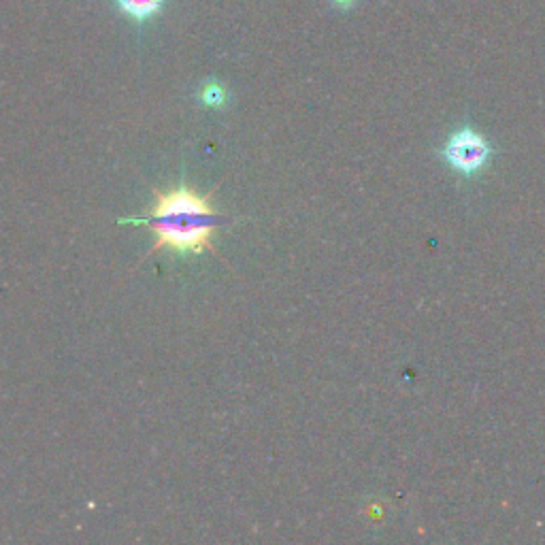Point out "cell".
<instances>
[{"mask_svg":"<svg viewBox=\"0 0 545 545\" xmlns=\"http://www.w3.org/2000/svg\"><path fill=\"white\" fill-rule=\"evenodd\" d=\"M213 194H216V188L207 194H198L186 184L173 186L171 190L154 188L152 211L143 218L122 220V224L147 226L152 230L154 245L147 256L169 250L171 254L179 256L211 252L213 256L222 258L213 247L211 237L222 224L233 220L211 209Z\"/></svg>","mask_w":545,"mask_h":545,"instance_id":"obj_1","label":"cell"},{"mask_svg":"<svg viewBox=\"0 0 545 545\" xmlns=\"http://www.w3.org/2000/svg\"><path fill=\"white\" fill-rule=\"evenodd\" d=\"M441 152L450 169L462 175H475L488 164L492 156V147L480 132H475L471 128H460L454 135L448 137Z\"/></svg>","mask_w":545,"mask_h":545,"instance_id":"obj_2","label":"cell"},{"mask_svg":"<svg viewBox=\"0 0 545 545\" xmlns=\"http://www.w3.org/2000/svg\"><path fill=\"white\" fill-rule=\"evenodd\" d=\"M115 3H118L120 11L126 13L128 18H132L137 24H145L147 20L154 18L167 0H115Z\"/></svg>","mask_w":545,"mask_h":545,"instance_id":"obj_3","label":"cell"},{"mask_svg":"<svg viewBox=\"0 0 545 545\" xmlns=\"http://www.w3.org/2000/svg\"><path fill=\"white\" fill-rule=\"evenodd\" d=\"M201 101L207 107H220L226 101V94H224V90H222L220 84H207L203 88V92H201Z\"/></svg>","mask_w":545,"mask_h":545,"instance_id":"obj_4","label":"cell"},{"mask_svg":"<svg viewBox=\"0 0 545 545\" xmlns=\"http://www.w3.org/2000/svg\"><path fill=\"white\" fill-rule=\"evenodd\" d=\"M337 3H341V5H345V3H348V0H337Z\"/></svg>","mask_w":545,"mask_h":545,"instance_id":"obj_5","label":"cell"}]
</instances>
